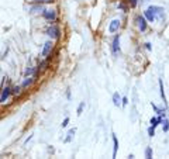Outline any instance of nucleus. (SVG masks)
<instances>
[{
	"label": "nucleus",
	"instance_id": "9d476101",
	"mask_svg": "<svg viewBox=\"0 0 169 159\" xmlns=\"http://www.w3.org/2000/svg\"><path fill=\"white\" fill-rule=\"evenodd\" d=\"M117 149H118V141H117V137L113 134V158H116L117 155Z\"/></svg>",
	"mask_w": 169,
	"mask_h": 159
},
{
	"label": "nucleus",
	"instance_id": "0eeeda50",
	"mask_svg": "<svg viewBox=\"0 0 169 159\" xmlns=\"http://www.w3.org/2000/svg\"><path fill=\"white\" fill-rule=\"evenodd\" d=\"M52 51V42L51 41H47L44 44V48H42V56H48Z\"/></svg>",
	"mask_w": 169,
	"mask_h": 159
},
{
	"label": "nucleus",
	"instance_id": "aec40b11",
	"mask_svg": "<svg viewBox=\"0 0 169 159\" xmlns=\"http://www.w3.org/2000/svg\"><path fill=\"white\" fill-rule=\"evenodd\" d=\"M83 107H84V101H82V103L79 104V107H78V114H79V115L82 114V110H83Z\"/></svg>",
	"mask_w": 169,
	"mask_h": 159
},
{
	"label": "nucleus",
	"instance_id": "4468645a",
	"mask_svg": "<svg viewBox=\"0 0 169 159\" xmlns=\"http://www.w3.org/2000/svg\"><path fill=\"white\" fill-rule=\"evenodd\" d=\"M38 11H44V7L41 6V3H38L37 6L31 7V13H38Z\"/></svg>",
	"mask_w": 169,
	"mask_h": 159
},
{
	"label": "nucleus",
	"instance_id": "dca6fc26",
	"mask_svg": "<svg viewBox=\"0 0 169 159\" xmlns=\"http://www.w3.org/2000/svg\"><path fill=\"white\" fill-rule=\"evenodd\" d=\"M145 158H147V159H151L152 158V148H151V146H148V148L145 149Z\"/></svg>",
	"mask_w": 169,
	"mask_h": 159
},
{
	"label": "nucleus",
	"instance_id": "bb28decb",
	"mask_svg": "<svg viewBox=\"0 0 169 159\" xmlns=\"http://www.w3.org/2000/svg\"><path fill=\"white\" fill-rule=\"evenodd\" d=\"M145 48H147V49L150 51V49H151V44H145Z\"/></svg>",
	"mask_w": 169,
	"mask_h": 159
},
{
	"label": "nucleus",
	"instance_id": "a878e982",
	"mask_svg": "<svg viewBox=\"0 0 169 159\" xmlns=\"http://www.w3.org/2000/svg\"><path fill=\"white\" fill-rule=\"evenodd\" d=\"M37 3H48V1H52V0H35Z\"/></svg>",
	"mask_w": 169,
	"mask_h": 159
},
{
	"label": "nucleus",
	"instance_id": "39448f33",
	"mask_svg": "<svg viewBox=\"0 0 169 159\" xmlns=\"http://www.w3.org/2000/svg\"><path fill=\"white\" fill-rule=\"evenodd\" d=\"M111 49H113V54L117 55L120 52V35H116L114 40H113V44H111Z\"/></svg>",
	"mask_w": 169,
	"mask_h": 159
},
{
	"label": "nucleus",
	"instance_id": "6e6552de",
	"mask_svg": "<svg viewBox=\"0 0 169 159\" xmlns=\"http://www.w3.org/2000/svg\"><path fill=\"white\" fill-rule=\"evenodd\" d=\"M118 28H120V20H113V21L110 23L109 31H110V32H116V31H118Z\"/></svg>",
	"mask_w": 169,
	"mask_h": 159
},
{
	"label": "nucleus",
	"instance_id": "f03ea898",
	"mask_svg": "<svg viewBox=\"0 0 169 159\" xmlns=\"http://www.w3.org/2000/svg\"><path fill=\"white\" fill-rule=\"evenodd\" d=\"M47 34L50 35L51 38H54V40H58L59 38V28L56 27V25H51V27H48V30H47Z\"/></svg>",
	"mask_w": 169,
	"mask_h": 159
},
{
	"label": "nucleus",
	"instance_id": "f257e3e1",
	"mask_svg": "<svg viewBox=\"0 0 169 159\" xmlns=\"http://www.w3.org/2000/svg\"><path fill=\"white\" fill-rule=\"evenodd\" d=\"M144 16L145 18L148 20V21H155L156 18H164L165 17V13H164V9L162 7H159V6H151V7H148L147 10H145V13H144Z\"/></svg>",
	"mask_w": 169,
	"mask_h": 159
},
{
	"label": "nucleus",
	"instance_id": "f3484780",
	"mask_svg": "<svg viewBox=\"0 0 169 159\" xmlns=\"http://www.w3.org/2000/svg\"><path fill=\"white\" fill-rule=\"evenodd\" d=\"M75 131H76V129H75V128H73V129H70V131H69V132H68V138H66V140H65V141H66V142H69V141H70V140H72V137H73V135H75Z\"/></svg>",
	"mask_w": 169,
	"mask_h": 159
},
{
	"label": "nucleus",
	"instance_id": "2eb2a0df",
	"mask_svg": "<svg viewBox=\"0 0 169 159\" xmlns=\"http://www.w3.org/2000/svg\"><path fill=\"white\" fill-rule=\"evenodd\" d=\"M151 106H152V109H154V110H155V113H156V114H158V115H159V117H162V115H164V117H165V110H161V109H158V107H156V106H155V104H154V103H152Z\"/></svg>",
	"mask_w": 169,
	"mask_h": 159
},
{
	"label": "nucleus",
	"instance_id": "423d86ee",
	"mask_svg": "<svg viewBox=\"0 0 169 159\" xmlns=\"http://www.w3.org/2000/svg\"><path fill=\"white\" fill-rule=\"evenodd\" d=\"M137 23H138V28H139L141 31H145V30H147V21H145V18L142 16L137 17Z\"/></svg>",
	"mask_w": 169,
	"mask_h": 159
},
{
	"label": "nucleus",
	"instance_id": "a211bd4d",
	"mask_svg": "<svg viewBox=\"0 0 169 159\" xmlns=\"http://www.w3.org/2000/svg\"><path fill=\"white\" fill-rule=\"evenodd\" d=\"M34 72H35L34 68H27V69H25V76H31Z\"/></svg>",
	"mask_w": 169,
	"mask_h": 159
},
{
	"label": "nucleus",
	"instance_id": "412c9836",
	"mask_svg": "<svg viewBox=\"0 0 169 159\" xmlns=\"http://www.w3.org/2000/svg\"><path fill=\"white\" fill-rule=\"evenodd\" d=\"M20 89H21V86H16V87L11 90V93H13V95H18V93H20Z\"/></svg>",
	"mask_w": 169,
	"mask_h": 159
},
{
	"label": "nucleus",
	"instance_id": "4be33fe9",
	"mask_svg": "<svg viewBox=\"0 0 169 159\" xmlns=\"http://www.w3.org/2000/svg\"><path fill=\"white\" fill-rule=\"evenodd\" d=\"M148 135H150V137H154V135H155V128H152V127L148 128Z\"/></svg>",
	"mask_w": 169,
	"mask_h": 159
},
{
	"label": "nucleus",
	"instance_id": "20e7f679",
	"mask_svg": "<svg viewBox=\"0 0 169 159\" xmlns=\"http://www.w3.org/2000/svg\"><path fill=\"white\" fill-rule=\"evenodd\" d=\"M11 95V89L9 87V86H6V87H3V90H1V95H0V103H4L7 99H9V96Z\"/></svg>",
	"mask_w": 169,
	"mask_h": 159
},
{
	"label": "nucleus",
	"instance_id": "6ab92c4d",
	"mask_svg": "<svg viewBox=\"0 0 169 159\" xmlns=\"http://www.w3.org/2000/svg\"><path fill=\"white\" fill-rule=\"evenodd\" d=\"M162 124H164V131L166 132V131H168V129H169V121H168V120H166V118H165V120L162 121Z\"/></svg>",
	"mask_w": 169,
	"mask_h": 159
},
{
	"label": "nucleus",
	"instance_id": "b1692460",
	"mask_svg": "<svg viewBox=\"0 0 169 159\" xmlns=\"http://www.w3.org/2000/svg\"><path fill=\"white\" fill-rule=\"evenodd\" d=\"M68 123H69V118L66 117V118H65V120L62 121V127H66V125H68Z\"/></svg>",
	"mask_w": 169,
	"mask_h": 159
},
{
	"label": "nucleus",
	"instance_id": "5701e85b",
	"mask_svg": "<svg viewBox=\"0 0 169 159\" xmlns=\"http://www.w3.org/2000/svg\"><path fill=\"white\" fill-rule=\"evenodd\" d=\"M128 3H130L131 7H135V6H137V0H128Z\"/></svg>",
	"mask_w": 169,
	"mask_h": 159
},
{
	"label": "nucleus",
	"instance_id": "1a4fd4ad",
	"mask_svg": "<svg viewBox=\"0 0 169 159\" xmlns=\"http://www.w3.org/2000/svg\"><path fill=\"white\" fill-rule=\"evenodd\" d=\"M150 124H151L152 128H156L159 124H162V117H159V115H158V117H152Z\"/></svg>",
	"mask_w": 169,
	"mask_h": 159
},
{
	"label": "nucleus",
	"instance_id": "cd10ccee",
	"mask_svg": "<svg viewBox=\"0 0 169 159\" xmlns=\"http://www.w3.org/2000/svg\"><path fill=\"white\" fill-rule=\"evenodd\" d=\"M142 1H148V0H142Z\"/></svg>",
	"mask_w": 169,
	"mask_h": 159
},
{
	"label": "nucleus",
	"instance_id": "7ed1b4c3",
	"mask_svg": "<svg viewBox=\"0 0 169 159\" xmlns=\"http://www.w3.org/2000/svg\"><path fill=\"white\" fill-rule=\"evenodd\" d=\"M42 16L45 17L48 21H55V20H56V13H55V10H52V9L44 10V11H42Z\"/></svg>",
	"mask_w": 169,
	"mask_h": 159
},
{
	"label": "nucleus",
	"instance_id": "9b49d317",
	"mask_svg": "<svg viewBox=\"0 0 169 159\" xmlns=\"http://www.w3.org/2000/svg\"><path fill=\"white\" fill-rule=\"evenodd\" d=\"M159 89H161V97L164 100V104L166 106V96H165V90H164V83H162L161 79H159Z\"/></svg>",
	"mask_w": 169,
	"mask_h": 159
},
{
	"label": "nucleus",
	"instance_id": "f8f14e48",
	"mask_svg": "<svg viewBox=\"0 0 169 159\" xmlns=\"http://www.w3.org/2000/svg\"><path fill=\"white\" fill-rule=\"evenodd\" d=\"M33 82H34V79L31 78V76H25V79H24V82H23L21 87H28V86H30Z\"/></svg>",
	"mask_w": 169,
	"mask_h": 159
},
{
	"label": "nucleus",
	"instance_id": "ddd939ff",
	"mask_svg": "<svg viewBox=\"0 0 169 159\" xmlns=\"http://www.w3.org/2000/svg\"><path fill=\"white\" fill-rule=\"evenodd\" d=\"M113 103H114V106H121V97L118 96V93H114L113 95Z\"/></svg>",
	"mask_w": 169,
	"mask_h": 159
},
{
	"label": "nucleus",
	"instance_id": "393cba45",
	"mask_svg": "<svg viewBox=\"0 0 169 159\" xmlns=\"http://www.w3.org/2000/svg\"><path fill=\"white\" fill-rule=\"evenodd\" d=\"M127 103H128V100H127V97H123V106H127Z\"/></svg>",
	"mask_w": 169,
	"mask_h": 159
}]
</instances>
